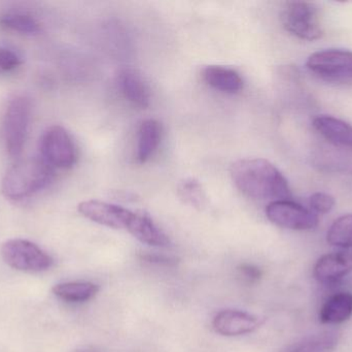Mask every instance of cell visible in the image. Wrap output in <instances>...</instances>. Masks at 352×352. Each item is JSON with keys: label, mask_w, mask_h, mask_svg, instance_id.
Returning <instances> with one entry per match:
<instances>
[{"label": "cell", "mask_w": 352, "mask_h": 352, "mask_svg": "<svg viewBox=\"0 0 352 352\" xmlns=\"http://www.w3.org/2000/svg\"><path fill=\"white\" fill-rule=\"evenodd\" d=\"M22 64L20 56L6 48H0V74L10 72Z\"/></svg>", "instance_id": "603a6c76"}, {"label": "cell", "mask_w": 352, "mask_h": 352, "mask_svg": "<svg viewBox=\"0 0 352 352\" xmlns=\"http://www.w3.org/2000/svg\"><path fill=\"white\" fill-rule=\"evenodd\" d=\"M52 291L63 301L82 303L93 299L98 293L99 287L92 282H65L55 285Z\"/></svg>", "instance_id": "ac0fdd59"}, {"label": "cell", "mask_w": 352, "mask_h": 352, "mask_svg": "<svg viewBox=\"0 0 352 352\" xmlns=\"http://www.w3.org/2000/svg\"><path fill=\"white\" fill-rule=\"evenodd\" d=\"M308 70L320 80L336 84L352 83V52L327 49L316 52L306 61Z\"/></svg>", "instance_id": "5b68a950"}, {"label": "cell", "mask_w": 352, "mask_h": 352, "mask_svg": "<svg viewBox=\"0 0 352 352\" xmlns=\"http://www.w3.org/2000/svg\"><path fill=\"white\" fill-rule=\"evenodd\" d=\"M178 196L186 204L201 209L205 204V194L202 186L192 178L182 180L178 185Z\"/></svg>", "instance_id": "44dd1931"}, {"label": "cell", "mask_w": 352, "mask_h": 352, "mask_svg": "<svg viewBox=\"0 0 352 352\" xmlns=\"http://www.w3.org/2000/svg\"><path fill=\"white\" fill-rule=\"evenodd\" d=\"M0 252L8 267L23 272H43L54 264L49 254L28 240H8L2 244Z\"/></svg>", "instance_id": "8992f818"}, {"label": "cell", "mask_w": 352, "mask_h": 352, "mask_svg": "<svg viewBox=\"0 0 352 352\" xmlns=\"http://www.w3.org/2000/svg\"><path fill=\"white\" fill-rule=\"evenodd\" d=\"M162 128L157 120L148 119L140 124L138 138V161L144 163L154 155L160 144Z\"/></svg>", "instance_id": "e0dca14e"}, {"label": "cell", "mask_w": 352, "mask_h": 352, "mask_svg": "<svg viewBox=\"0 0 352 352\" xmlns=\"http://www.w3.org/2000/svg\"><path fill=\"white\" fill-rule=\"evenodd\" d=\"M117 82L122 94L132 105L142 109L150 105V87L138 70L122 68L118 74Z\"/></svg>", "instance_id": "7c38bea8"}, {"label": "cell", "mask_w": 352, "mask_h": 352, "mask_svg": "<svg viewBox=\"0 0 352 352\" xmlns=\"http://www.w3.org/2000/svg\"><path fill=\"white\" fill-rule=\"evenodd\" d=\"M280 20L285 30L304 41H316L324 34L318 6L307 1H289L280 12Z\"/></svg>", "instance_id": "277c9868"}, {"label": "cell", "mask_w": 352, "mask_h": 352, "mask_svg": "<svg viewBox=\"0 0 352 352\" xmlns=\"http://www.w3.org/2000/svg\"><path fill=\"white\" fill-rule=\"evenodd\" d=\"M78 210L85 218L115 229H127L134 214L124 207L97 200L80 203Z\"/></svg>", "instance_id": "9c48e42d"}, {"label": "cell", "mask_w": 352, "mask_h": 352, "mask_svg": "<svg viewBox=\"0 0 352 352\" xmlns=\"http://www.w3.org/2000/svg\"><path fill=\"white\" fill-rule=\"evenodd\" d=\"M352 272V253L339 251L322 256L314 266V275L322 284H333Z\"/></svg>", "instance_id": "8fae6325"}, {"label": "cell", "mask_w": 352, "mask_h": 352, "mask_svg": "<svg viewBox=\"0 0 352 352\" xmlns=\"http://www.w3.org/2000/svg\"><path fill=\"white\" fill-rule=\"evenodd\" d=\"M0 25L8 30L22 34H38L41 25L34 17L22 12H10L0 17Z\"/></svg>", "instance_id": "d6986e66"}, {"label": "cell", "mask_w": 352, "mask_h": 352, "mask_svg": "<svg viewBox=\"0 0 352 352\" xmlns=\"http://www.w3.org/2000/svg\"><path fill=\"white\" fill-rule=\"evenodd\" d=\"M144 260L148 262H154V264H166L170 265L173 264V260L170 258H165V256H151V254H148V256H142Z\"/></svg>", "instance_id": "d4e9b609"}, {"label": "cell", "mask_w": 352, "mask_h": 352, "mask_svg": "<svg viewBox=\"0 0 352 352\" xmlns=\"http://www.w3.org/2000/svg\"><path fill=\"white\" fill-rule=\"evenodd\" d=\"M55 178V169L41 157H33L10 167L1 182V192L8 200H22L47 188Z\"/></svg>", "instance_id": "7a4b0ae2"}, {"label": "cell", "mask_w": 352, "mask_h": 352, "mask_svg": "<svg viewBox=\"0 0 352 352\" xmlns=\"http://www.w3.org/2000/svg\"><path fill=\"white\" fill-rule=\"evenodd\" d=\"M266 215L273 225L292 231H310L320 223L316 213L289 200L271 202L267 206Z\"/></svg>", "instance_id": "ba28073f"}, {"label": "cell", "mask_w": 352, "mask_h": 352, "mask_svg": "<svg viewBox=\"0 0 352 352\" xmlns=\"http://www.w3.org/2000/svg\"><path fill=\"white\" fill-rule=\"evenodd\" d=\"M309 205L314 213L327 214L334 209L336 205L334 196L324 192H316L309 198Z\"/></svg>", "instance_id": "7402d4cb"}, {"label": "cell", "mask_w": 352, "mask_h": 352, "mask_svg": "<svg viewBox=\"0 0 352 352\" xmlns=\"http://www.w3.org/2000/svg\"><path fill=\"white\" fill-rule=\"evenodd\" d=\"M264 320L258 316L239 310H223L213 320V329L223 336L233 337L250 334L262 326Z\"/></svg>", "instance_id": "30bf717a"}, {"label": "cell", "mask_w": 352, "mask_h": 352, "mask_svg": "<svg viewBox=\"0 0 352 352\" xmlns=\"http://www.w3.org/2000/svg\"><path fill=\"white\" fill-rule=\"evenodd\" d=\"M312 125L331 144L352 150L351 124L333 116L320 115L314 118Z\"/></svg>", "instance_id": "4fadbf2b"}, {"label": "cell", "mask_w": 352, "mask_h": 352, "mask_svg": "<svg viewBox=\"0 0 352 352\" xmlns=\"http://www.w3.org/2000/svg\"><path fill=\"white\" fill-rule=\"evenodd\" d=\"M127 231L138 241L146 245L166 247L170 243L168 237L146 213L134 212L128 225Z\"/></svg>", "instance_id": "5bb4252c"}, {"label": "cell", "mask_w": 352, "mask_h": 352, "mask_svg": "<svg viewBox=\"0 0 352 352\" xmlns=\"http://www.w3.org/2000/svg\"><path fill=\"white\" fill-rule=\"evenodd\" d=\"M231 177L242 194L254 200H289L292 194L285 176L267 159L236 161L231 167Z\"/></svg>", "instance_id": "6da1fadb"}, {"label": "cell", "mask_w": 352, "mask_h": 352, "mask_svg": "<svg viewBox=\"0 0 352 352\" xmlns=\"http://www.w3.org/2000/svg\"><path fill=\"white\" fill-rule=\"evenodd\" d=\"M352 316V293H339L332 296L320 311V320L324 324H339Z\"/></svg>", "instance_id": "2e32d148"}, {"label": "cell", "mask_w": 352, "mask_h": 352, "mask_svg": "<svg viewBox=\"0 0 352 352\" xmlns=\"http://www.w3.org/2000/svg\"><path fill=\"white\" fill-rule=\"evenodd\" d=\"M240 274L248 282L254 283L260 280L262 277V271L258 267L252 265L244 264L239 267Z\"/></svg>", "instance_id": "cb8c5ba5"}, {"label": "cell", "mask_w": 352, "mask_h": 352, "mask_svg": "<svg viewBox=\"0 0 352 352\" xmlns=\"http://www.w3.org/2000/svg\"><path fill=\"white\" fill-rule=\"evenodd\" d=\"M202 78L211 88L230 94L239 92L243 87V80L240 74L225 66H207L203 70Z\"/></svg>", "instance_id": "9a60e30c"}, {"label": "cell", "mask_w": 352, "mask_h": 352, "mask_svg": "<svg viewBox=\"0 0 352 352\" xmlns=\"http://www.w3.org/2000/svg\"><path fill=\"white\" fill-rule=\"evenodd\" d=\"M39 153V157L54 169H70L76 161V145L67 130L59 125L50 126L43 132Z\"/></svg>", "instance_id": "52a82bcc"}, {"label": "cell", "mask_w": 352, "mask_h": 352, "mask_svg": "<svg viewBox=\"0 0 352 352\" xmlns=\"http://www.w3.org/2000/svg\"><path fill=\"white\" fill-rule=\"evenodd\" d=\"M327 241L335 247H352V215H344L334 221L327 234Z\"/></svg>", "instance_id": "ffe728a7"}, {"label": "cell", "mask_w": 352, "mask_h": 352, "mask_svg": "<svg viewBox=\"0 0 352 352\" xmlns=\"http://www.w3.org/2000/svg\"><path fill=\"white\" fill-rule=\"evenodd\" d=\"M31 119V103L28 97L16 94L4 107L1 119V138L8 156H20L26 142Z\"/></svg>", "instance_id": "3957f363"}]
</instances>
